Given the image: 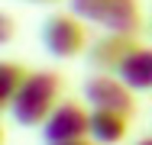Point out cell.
Segmentation results:
<instances>
[{
	"mask_svg": "<svg viewBox=\"0 0 152 145\" xmlns=\"http://www.w3.org/2000/svg\"><path fill=\"white\" fill-rule=\"evenodd\" d=\"M91 136L104 145L123 142V136H126V113H113V110L91 113Z\"/></svg>",
	"mask_w": 152,
	"mask_h": 145,
	"instance_id": "cell-8",
	"label": "cell"
},
{
	"mask_svg": "<svg viewBox=\"0 0 152 145\" xmlns=\"http://www.w3.org/2000/svg\"><path fill=\"white\" fill-rule=\"evenodd\" d=\"M139 49V42H136V36H120V32H110L107 39H97L91 49H88V61H91V68H104V71H110V68H117L120 71L123 61L133 55Z\"/></svg>",
	"mask_w": 152,
	"mask_h": 145,
	"instance_id": "cell-6",
	"label": "cell"
},
{
	"mask_svg": "<svg viewBox=\"0 0 152 145\" xmlns=\"http://www.w3.org/2000/svg\"><path fill=\"white\" fill-rule=\"evenodd\" d=\"M39 36H42V45L45 52L55 58H78L81 52H88V29H84V20H78L75 13H52L42 20L39 26Z\"/></svg>",
	"mask_w": 152,
	"mask_h": 145,
	"instance_id": "cell-3",
	"label": "cell"
},
{
	"mask_svg": "<svg viewBox=\"0 0 152 145\" xmlns=\"http://www.w3.org/2000/svg\"><path fill=\"white\" fill-rule=\"evenodd\" d=\"M65 145H88V142H65Z\"/></svg>",
	"mask_w": 152,
	"mask_h": 145,
	"instance_id": "cell-10",
	"label": "cell"
},
{
	"mask_svg": "<svg viewBox=\"0 0 152 145\" xmlns=\"http://www.w3.org/2000/svg\"><path fill=\"white\" fill-rule=\"evenodd\" d=\"M32 3H52V0H32Z\"/></svg>",
	"mask_w": 152,
	"mask_h": 145,
	"instance_id": "cell-11",
	"label": "cell"
},
{
	"mask_svg": "<svg viewBox=\"0 0 152 145\" xmlns=\"http://www.w3.org/2000/svg\"><path fill=\"white\" fill-rule=\"evenodd\" d=\"M139 145H152V139H142V142H139Z\"/></svg>",
	"mask_w": 152,
	"mask_h": 145,
	"instance_id": "cell-9",
	"label": "cell"
},
{
	"mask_svg": "<svg viewBox=\"0 0 152 145\" xmlns=\"http://www.w3.org/2000/svg\"><path fill=\"white\" fill-rule=\"evenodd\" d=\"M71 13L120 36H136V29L142 26L139 0H71Z\"/></svg>",
	"mask_w": 152,
	"mask_h": 145,
	"instance_id": "cell-2",
	"label": "cell"
},
{
	"mask_svg": "<svg viewBox=\"0 0 152 145\" xmlns=\"http://www.w3.org/2000/svg\"><path fill=\"white\" fill-rule=\"evenodd\" d=\"M149 32H152V23H149Z\"/></svg>",
	"mask_w": 152,
	"mask_h": 145,
	"instance_id": "cell-12",
	"label": "cell"
},
{
	"mask_svg": "<svg viewBox=\"0 0 152 145\" xmlns=\"http://www.w3.org/2000/svg\"><path fill=\"white\" fill-rule=\"evenodd\" d=\"M133 87L123 78H110L107 71H94L84 84V97L91 100L97 110H113V113H133L136 100L129 94Z\"/></svg>",
	"mask_w": 152,
	"mask_h": 145,
	"instance_id": "cell-4",
	"label": "cell"
},
{
	"mask_svg": "<svg viewBox=\"0 0 152 145\" xmlns=\"http://www.w3.org/2000/svg\"><path fill=\"white\" fill-rule=\"evenodd\" d=\"M58 97H61V78L52 74V71H39V74H29L23 81L20 94L7 107H10V116L20 126H39L55 113Z\"/></svg>",
	"mask_w": 152,
	"mask_h": 145,
	"instance_id": "cell-1",
	"label": "cell"
},
{
	"mask_svg": "<svg viewBox=\"0 0 152 145\" xmlns=\"http://www.w3.org/2000/svg\"><path fill=\"white\" fill-rule=\"evenodd\" d=\"M91 132V116L81 103L68 100L58 103L55 113L45 119V139L49 145H65V142H81V136Z\"/></svg>",
	"mask_w": 152,
	"mask_h": 145,
	"instance_id": "cell-5",
	"label": "cell"
},
{
	"mask_svg": "<svg viewBox=\"0 0 152 145\" xmlns=\"http://www.w3.org/2000/svg\"><path fill=\"white\" fill-rule=\"evenodd\" d=\"M120 78L133 90H152V49H136L123 61Z\"/></svg>",
	"mask_w": 152,
	"mask_h": 145,
	"instance_id": "cell-7",
	"label": "cell"
}]
</instances>
